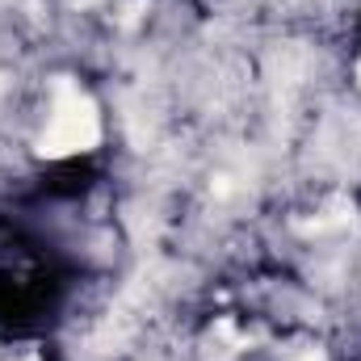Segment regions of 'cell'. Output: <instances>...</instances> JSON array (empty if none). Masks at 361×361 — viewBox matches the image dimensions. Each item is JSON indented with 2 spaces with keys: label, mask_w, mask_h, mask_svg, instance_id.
I'll return each mask as SVG.
<instances>
[{
  "label": "cell",
  "mask_w": 361,
  "mask_h": 361,
  "mask_svg": "<svg viewBox=\"0 0 361 361\" xmlns=\"http://www.w3.org/2000/svg\"><path fill=\"white\" fill-rule=\"evenodd\" d=\"M101 139V122H97V105L89 92L72 80H55V101H51V122L38 139V152L59 160V156H76L92 152Z\"/></svg>",
  "instance_id": "6da1fadb"
},
{
  "label": "cell",
  "mask_w": 361,
  "mask_h": 361,
  "mask_svg": "<svg viewBox=\"0 0 361 361\" xmlns=\"http://www.w3.org/2000/svg\"><path fill=\"white\" fill-rule=\"evenodd\" d=\"M357 80H361V63H357Z\"/></svg>",
  "instance_id": "7a4b0ae2"
},
{
  "label": "cell",
  "mask_w": 361,
  "mask_h": 361,
  "mask_svg": "<svg viewBox=\"0 0 361 361\" xmlns=\"http://www.w3.org/2000/svg\"><path fill=\"white\" fill-rule=\"evenodd\" d=\"M25 361H38V357H25Z\"/></svg>",
  "instance_id": "3957f363"
}]
</instances>
